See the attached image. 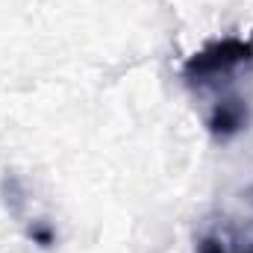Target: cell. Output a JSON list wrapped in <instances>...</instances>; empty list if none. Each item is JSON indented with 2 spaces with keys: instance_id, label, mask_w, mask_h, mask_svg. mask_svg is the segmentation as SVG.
<instances>
[{
  "instance_id": "obj_1",
  "label": "cell",
  "mask_w": 253,
  "mask_h": 253,
  "mask_svg": "<svg viewBox=\"0 0 253 253\" xmlns=\"http://www.w3.org/2000/svg\"><path fill=\"white\" fill-rule=\"evenodd\" d=\"M253 65V36L251 39H218L209 42L203 50L191 53L183 65V80L191 91L197 94H212V106H224V103H248L236 83L239 74L248 71Z\"/></svg>"
},
{
  "instance_id": "obj_2",
  "label": "cell",
  "mask_w": 253,
  "mask_h": 253,
  "mask_svg": "<svg viewBox=\"0 0 253 253\" xmlns=\"http://www.w3.org/2000/svg\"><path fill=\"white\" fill-rule=\"evenodd\" d=\"M197 253H253V242H233L224 233H209L197 242Z\"/></svg>"
},
{
  "instance_id": "obj_3",
  "label": "cell",
  "mask_w": 253,
  "mask_h": 253,
  "mask_svg": "<svg viewBox=\"0 0 253 253\" xmlns=\"http://www.w3.org/2000/svg\"><path fill=\"white\" fill-rule=\"evenodd\" d=\"M30 239H33V242H39L42 248H47V245H53V230H50V227H44V224H33Z\"/></svg>"
}]
</instances>
